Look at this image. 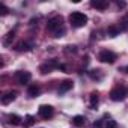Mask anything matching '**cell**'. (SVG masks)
Wrapping results in <instances>:
<instances>
[{
	"instance_id": "21",
	"label": "cell",
	"mask_w": 128,
	"mask_h": 128,
	"mask_svg": "<svg viewBox=\"0 0 128 128\" xmlns=\"http://www.w3.org/2000/svg\"><path fill=\"white\" fill-rule=\"evenodd\" d=\"M98 72H101V71H90V72H89V76H90L94 80H96V78L100 80V78H101V74H98Z\"/></svg>"
},
{
	"instance_id": "8",
	"label": "cell",
	"mask_w": 128,
	"mask_h": 128,
	"mask_svg": "<svg viewBox=\"0 0 128 128\" xmlns=\"http://www.w3.org/2000/svg\"><path fill=\"white\" fill-rule=\"evenodd\" d=\"M72 86H74V82H72V80H63V82L60 83L59 94H65V92L71 90V89H72Z\"/></svg>"
},
{
	"instance_id": "23",
	"label": "cell",
	"mask_w": 128,
	"mask_h": 128,
	"mask_svg": "<svg viewBox=\"0 0 128 128\" xmlns=\"http://www.w3.org/2000/svg\"><path fill=\"white\" fill-rule=\"evenodd\" d=\"M101 126H102V122L101 120H98V122L94 124V128H101Z\"/></svg>"
},
{
	"instance_id": "14",
	"label": "cell",
	"mask_w": 128,
	"mask_h": 128,
	"mask_svg": "<svg viewBox=\"0 0 128 128\" xmlns=\"http://www.w3.org/2000/svg\"><path fill=\"white\" fill-rule=\"evenodd\" d=\"M98 102H100L98 94H96V92H92V94H90V107H92V108H96Z\"/></svg>"
},
{
	"instance_id": "5",
	"label": "cell",
	"mask_w": 128,
	"mask_h": 128,
	"mask_svg": "<svg viewBox=\"0 0 128 128\" xmlns=\"http://www.w3.org/2000/svg\"><path fill=\"white\" fill-rule=\"evenodd\" d=\"M38 113H39V116H41L42 119H48V118H51V116H53V113H54V110H53V107H51V106H47V104H42V106L39 107V110H38Z\"/></svg>"
},
{
	"instance_id": "3",
	"label": "cell",
	"mask_w": 128,
	"mask_h": 128,
	"mask_svg": "<svg viewBox=\"0 0 128 128\" xmlns=\"http://www.w3.org/2000/svg\"><path fill=\"white\" fill-rule=\"evenodd\" d=\"M98 59L102 62V63H114L116 60V54L113 51H108V50H102L98 56Z\"/></svg>"
},
{
	"instance_id": "17",
	"label": "cell",
	"mask_w": 128,
	"mask_h": 128,
	"mask_svg": "<svg viewBox=\"0 0 128 128\" xmlns=\"http://www.w3.org/2000/svg\"><path fill=\"white\" fill-rule=\"evenodd\" d=\"M35 124V118L33 116H26V119H24V126H32Z\"/></svg>"
},
{
	"instance_id": "19",
	"label": "cell",
	"mask_w": 128,
	"mask_h": 128,
	"mask_svg": "<svg viewBox=\"0 0 128 128\" xmlns=\"http://www.w3.org/2000/svg\"><path fill=\"white\" fill-rule=\"evenodd\" d=\"M14 35H15V32H14V30H12V32H9V33L6 35V38H5V44H6V45L11 42V39H14Z\"/></svg>"
},
{
	"instance_id": "1",
	"label": "cell",
	"mask_w": 128,
	"mask_h": 128,
	"mask_svg": "<svg viewBox=\"0 0 128 128\" xmlns=\"http://www.w3.org/2000/svg\"><path fill=\"white\" fill-rule=\"evenodd\" d=\"M62 24H63V20H62V17L56 15V17H53V18H50V20H48L47 29H48L50 32H54V33H56V36L59 38V35H60V33H63V32H65V30H60Z\"/></svg>"
},
{
	"instance_id": "20",
	"label": "cell",
	"mask_w": 128,
	"mask_h": 128,
	"mask_svg": "<svg viewBox=\"0 0 128 128\" xmlns=\"http://www.w3.org/2000/svg\"><path fill=\"white\" fill-rule=\"evenodd\" d=\"M106 128H118V124H116L113 119H108L107 124H106Z\"/></svg>"
},
{
	"instance_id": "4",
	"label": "cell",
	"mask_w": 128,
	"mask_h": 128,
	"mask_svg": "<svg viewBox=\"0 0 128 128\" xmlns=\"http://www.w3.org/2000/svg\"><path fill=\"white\" fill-rule=\"evenodd\" d=\"M110 98H112V101H122L125 98V88H122V86L114 88L110 92Z\"/></svg>"
},
{
	"instance_id": "16",
	"label": "cell",
	"mask_w": 128,
	"mask_h": 128,
	"mask_svg": "<svg viewBox=\"0 0 128 128\" xmlns=\"http://www.w3.org/2000/svg\"><path fill=\"white\" fill-rule=\"evenodd\" d=\"M17 50H18V51H29V50H30V45H29L27 42H20V44L17 45Z\"/></svg>"
},
{
	"instance_id": "15",
	"label": "cell",
	"mask_w": 128,
	"mask_h": 128,
	"mask_svg": "<svg viewBox=\"0 0 128 128\" xmlns=\"http://www.w3.org/2000/svg\"><path fill=\"white\" fill-rule=\"evenodd\" d=\"M8 119H9V124H12V125L21 124V118L18 114H8Z\"/></svg>"
},
{
	"instance_id": "12",
	"label": "cell",
	"mask_w": 128,
	"mask_h": 128,
	"mask_svg": "<svg viewBox=\"0 0 128 128\" xmlns=\"http://www.w3.org/2000/svg\"><path fill=\"white\" fill-rule=\"evenodd\" d=\"M72 124H74L76 126H83V125L86 124V118L82 116V114H77V116L72 118Z\"/></svg>"
},
{
	"instance_id": "18",
	"label": "cell",
	"mask_w": 128,
	"mask_h": 128,
	"mask_svg": "<svg viewBox=\"0 0 128 128\" xmlns=\"http://www.w3.org/2000/svg\"><path fill=\"white\" fill-rule=\"evenodd\" d=\"M120 24H122V26H120V30H128V15L122 18Z\"/></svg>"
},
{
	"instance_id": "11",
	"label": "cell",
	"mask_w": 128,
	"mask_h": 128,
	"mask_svg": "<svg viewBox=\"0 0 128 128\" xmlns=\"http://www.w3.org/2000/svg\"><path fill=\"white\" fill-rule=\"evenodd\" d=\"M39 92H41L39 84H30V86H29V89H27V95H29L30 98L38 96V95H39Z\"/></svg>"
},
{
	"instance_id": "10",
	"label": "cell",
	"mask_w": 128,
	"mask_h": 128,
	"mask_svg": "<svg viewBox=\"0 0 128 128\" xmlns=\"http://www.w3.org/2000/svg\"><path fill=\"white\" fill-rule=\"evenodd\" d=\"M90 6H92V8H95V9L104 11V9L108 6V3L106 2V0H92V2H90Z\"/></svg>"
},
{
	"instance_id": "7",
	"label": "cell",
	"mask_w": 128,
	"mask_h": 128,
	"mask_svg": "<svg viewBox=\"0 0 128 128\" xmlns=\"http://www.w3.org/2000/svg\"><path fill=\"white\" fill-rule=\"evenodd\" d=\"M53 68H60V65H57V63L54 62V60H50V62H47V63H44V65H41V72L42 74H48Z\"/></svg>"
},
{
	"instance_id": "22",
	"label": "cell",
	"mask_w": 128,
	"mask_h": 128,
	"mask_svg": "<svg viewBox=\"0 0 128 128\" xmlns=\"http://www.w3.org/2000/svg\"><path fill=\"white\" fill-rule=\"evenodd\" d=\"M0 14H2V15H6L8 14V8L2 3V5H0Z\"/></svg>"
},
{
	"instance_id": "2",
	"label": "cell",
	"mask_w": 128,
	"mask_h": 128,
	"mask_svg": "<svg viewBox=\"0 0 128 128\" xmlns=\"http://www.w3.org/2000/svg\"><path fill=\"white\" fill-rule=\"evenodd\" d=\"M70 23L74 26V27H83L86 23H88V17L86 14L80 12V11H74L71 15H70Z\"/></svg>"
},
{
	"instance_id": "9",
	"label": "cell",
	"mask_w": 128,
	"mask_h": 128,
	"mask_svg": "<svg viewBox=\"0 0 128 128\" xmlns=\"http://www.w3.org/2000/svg\"><path fill=\"white\" fill-rule=\"evenodd\" d=\"M17 98V92H14V90H11V92H8V94H5L3 96H2V104H5V106H8V104H11L14 100Z\"/></svg>"
},
{
	"instance_id": "6",
	"label": "cell",
	"mask_w": 128,
	"mask_h": 128,
	"mask_svg": "<svg viewBox=\"0 0 128 128\" xmlns=\"http://www.w3.org/2000/svg\"><path fill=\"white\" fill-rule=\"evenodd\" d=\"M17 80H18L20 84H27V83L32 80V74H30L29 71H20V72L17 74Z\"/></svg>"
},
{
	"instance_id": "13",
	"label": "cell",
	"mask_w": 128,
	"mask_h": 128,
	"mask_svg": "<svg viewBox=\"0 0 128 128\" xmlns=\"http://www.w3.org/2000/svg\"><path fill=\"white\" fill-rule=\"evenodd\" d=\"M119 32H120V29H118L116 26H110V27L107 29V35H108L110 38H114V36H118V35H119Z\"/></svg>"
}]
</instances>
